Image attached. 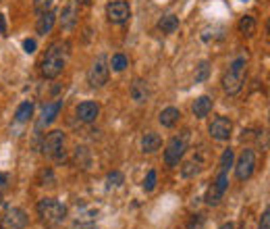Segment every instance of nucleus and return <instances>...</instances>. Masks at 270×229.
<instances>
[{"mask_svg": "<svg viewBox=\"0 0 270 229\" xmlns=\"http://www.w3.org/2000/svg\"><path fill=\"white\" fill-rule=\"evenodd\" d=\"M185 150H187V142H185V137H173V140L168 142V146H166V150H164V163L168 165V167H175V165H179V160L183 158V154H185Z\"/></svg>", "mask_w": 270, "mask_h": 229, "instance_id": "9d476101", "label": "nucleus"}, {"mask_svg": "<svg viewBox=\"0 0 270 229\" xmlns=\"http://www.w3.org/2000/svg\"><path fill=\"white\" fill-rule=\"evenodd\" d=\"M227 188H229V175H227V171H220V173L216 175L214 183H212V186L208 188V192H206V202L212 204V206H216V204L222 200V196H224V192H227Z\"/></svg>", "mask_w": 270, "mask_h": 229, "instance_id": "1a4fd4ad", "label": "nucleus"}, {"mask_svg": "<svg viewBox=\"0 0 270 229\" xmlns=\"http://www.w3.org/2000/svg\"><path fill=\"white\" fill-rule=\"evenodd\" d=\"M160 146H162V137L158 133H154V131L144 133V137H142V152L144 154H154L156 150H160Z\"/></svg>", "mask_w": 270, "mask_h": 229, "instance_id": "f3484780", "label": "nucleus"}, {"mask_svg": "<svg viewBox=\"0 0 270 229\" xmlns=\"http://www.w3.org/2000/svg\"><path fill=\"white\" fill-rule=\"evenodd\" d=\"M179 117H181V112H179V108L175 106H166L160 114H158V121L162 127H175L179 123Z\"/></svg>", "mask_w": 270, "mask_h": 229, "instance_id": "a211bd4d", "label": "nucleus"}, {"mask_svg": "<svg viewBox=\"0 0 270 229\" xmlns=\"http://www.w3.org/2000/svg\"><path fill=\"white\" fill-rule=\"evenodd\" d=\"M106 19L112 25H123L131 19V7L127 0H112L106 5Z\"/></svg>", "mask_w": 270, "mask_h": 229, "instance_id": "39448f33", "label": "nucleus"}, {"mask_svg": "<svg viewBox=\"0 0 270 229\" xmlns=\"http://www.w3.org/2000/svg\"><path fill=\"white\" fill-rule=\"evenodd\" d=\"M237 27H239V32L243 34V36H247V38H250V36H254L256 34V19L252 17V15H245V17H241L239 19V23H237Z\"/></svg>", "mask_w": 270, "mask_h": 229, "instance_id": "412c9836", "label": "nucleus"}, {"mask_svg": "<svg viewBox=\"0 0 270 229\" xmlns=\"http://www.w3.org/2000/svg\"><path fill=\"white\" fill-rule=\"evenodd\" d=\"M75 3H77V5H83V7H87V5H92L94 0H75Z\"/></svg>", "mask_w": 270, "mask_h": 229, "instance_id": "c9c22d12", "label": "nucleus"}, {"mask_svg": "<svg viewBox=\"0 0 270 229\" xmlns=\"http://www.w3.org/2000/svg\"><path fill=\"white\" fill-rule=\"evenodd\" d=\"M33 117V102H21L15 112V121L17 123H27Z\"/></svg>", "mask_w": 270, "mask_h": 229, "instance_id": "aec40b11", "label": "nucleus"}, {"mask_svg": "<svg viewBox=\"0 0 270 229\" xmlns=\"http://www.w3.org/2000/svg\"><path fill=\"white\" fill-rule=\"evenodd\" d=\"M75 112H77V119L79 121H83V123H94L98 119V114H100V106L94 100H85V102L77 104Z\"/></svg>", "mask_w": 270, "mask_h": 229, "instance_id": "f8f14e48", "label": "nucleus"}, {"mask_svg": "<svg viewBox=\"0 0 270 229\" xmlns=\"http://www.w3.org/2000/svg\"><path fill=\"white\" fill-rule=\"evenodd\" d=\"M210 77V63L208 61H201L195 67V83H204Z\"/></svg>", "mask_w": 270, "mask_h": 229, "instance_id": "b1692460", "label": "nucleus"}, {"mask_svg": "<svg viewBox=\"0 0 270 229\" xmlns=\"http://www.w3.org/2000/svg\"><path fill=\"white\" fill-rule=\"evenodd\" d=\"M0 204H3V194H0Z\"/></svg>", "mask_w": 270, "mask_h": 229, "instance_id": "4c0bfd02", "label": "nucleus"}, {"mask_svg": "<svg viewBox=\"0 0 270 229\" xmlns=\"http://www.w3.org/2000/svg\"><path fill=\"white\" fill-rule=\"evenodd\" d=\"M210 110H212V98L210 96H199V98H195V102H193V114H195L197 119L208 117Z\"/></svg>", "mask_w": 270, "mask_h": 229, "instance_id": "6ab92c4d", "label": "nucleus"}, {"mask_svg": "<svg viewBox=\"0 0 270 229\" xmlns=\"http://www.w3.org/2000/svg\"><path fill=\"white\" fill-rule=\"evenodd\" d=\"M245 65H247L245 56H237L229 65V71L224 73V77H222V90L227 92L229 96H235V94H239V92H241V88L245 83Z\"/></svg>", "mask_w": 270, "mask_h": 229, "instance_id": "7ed1b4c3", "label": "nucleus"}, {"mask_svg": "<svg viewBox=\"0 0 270 229\" xmlns=\"http://www.w3.org/2000/svg\"><path fill=\"white\" fill-rule=\"evenodd\" d=\"M129 94H131V98L138 102V104H144L148 98H150V88H148V81H144V79H135L133 83H131V88H129Z\"/></svg>", "mask_w": 270, "mask_h": 229, "instance_id": "2eb2a0df", "label": "nucleus"}, {"mask_svg": "<svg viewBox=\"0 0 270 229\" xmlns=\"http://www.w3.org/2000/svg\"><path fill=\"white\" fill-rule=\"evenodd\" d=\"M123 181H125V177H123V173H119V171H112V173H108L106 175V183H108V188H119V186H123Z\"/></svg>", "mask_w": 270, "mask_h": 229, "instance_id": "cd10ccee", "label": "nucleus"}, {"mask_svg": "<svg viewBox=\"0 0 270 229\" xmlns=\"http://www.w3.org/2000/svg\"><path fill=\"white\" fill-rule=\"evenodd\" d=\"M69 52H71V46L66 40H58V42H52L48 46L46 54L42 59V65H40V71H42V77L46 79H54L62 73V69L66 65V59H69Z\"/></svg>", "mask_w": 270, "mask_h": 229, "instance_id": "f257e3e1", "label": "nucleus"}, {"mask_svg": "<svg viewBox=\"0 0 270 229\" xmlns=\"http://www.w3.org/2000/svg\"><path fill=\"white\" fill-rule=\"evenodd\" d=\"M254 169H256V152L245 148L241 152V156L237 158V165H235V175L239 181H245L254 175Z\"/></svg>", "mask_w": 270, "mask_h": 229, "instance_id": "6e6552de", "label": "nucleus"}, {"mask_svg": "<svg viewBox=\"0 0 270 229\" xmlns=\"http://www.w3.org/2000/svg\"><path fill=\"white\" fill-rule=\"evenodd\" d=\"M50 7H52V0H33V11L38 15L50 11Z\"/></svg>", "mask_w": 270, "mask_h": 229, "instance_id": "c756f323", "label": "nucleus"}, {"mask_svg": "<svg viewBox=\"0 0 270 229\" xmlns=\"http://www.w3.org/2000/svg\"><path fill=\"white\" fill-rule=\"evenodd\" d=\"M75 163L79 165V167H83V169H87V165H89V152H87V148H77L75 150Z\"/></svg>", "mask_w": 270, "mask_h": 229, "instance_id": "bb28decb", "label": "nucleus"}, {"mask_svg": "<svg viewBox=\"0 0 270 229\" xmlns=\"http://www.w3.org/2000/svg\"><path fill=\"white\" fill-rule=\"evenodd\" d=\"M85 229H92V227H85Z\"/></svg>", "mask_w": 270, "mask_h": 229, "instance_id": "58836bf2", "label": "nucleus"}, {"mask_svg": "<svg viewBox=\"0 0 270 229\" xmlns=\"http://www.w3.org/2000/svg\"><path fill=\"white\" fill-rule=\"evenodd\" d=\"M5 34H7V19L3 13H0V36H5Z\"/></svg>", "mask_w": 270, "mask_h": 229, "instance_id": "72a5a7b5", "label": "nucleus"}, {"mask_svg": "<svg viewBox=\"0 0 270 229\" xmlns=\"http://www.w3.org/2000/svg\"><path fill=\"white\" fill-rule=\"evenodd\" d=\"M62 146H64V133L60 129H54L50 133H46L44 137V144H42V152L46 156H54V158H62L64 152H62Z\"/></svg>", "mask_w": 270, "mask_h": 229, "instance_id": "0eeeda50", "label": "nucleus"}, {"mask_svg": "<svg viewBox=\"0 0 270 229\" xmlns=\"http://www.w3.org/2000/svg\"><path fill=\"white\" fill-rule=\"evenodd\" d=\"M7 181H9V175H7V173H0V186L5 188V186H7Z\"/></svg>", "mask_w": 270, "mask_h": 229, "instance_id": "f704fd0d", "label": "nucleus"}, {"mask_svg": "<svg viewBox=\"0 0 270 229\" xmlns=\"http://www.w3.org/2000/svg\"><path fill=\"white\" fill-rule=\"evenodd\" d=\"M208 131H210V135L214 137V140L224 142V140H229V137H231L233 123H231V119H227V117H216V119L210 123Z\"/></svg>", "mask_w": 270, "mask_h": 229, "instance_id": "9b49d317", "label": "nucleus"}, {"mask_svg": "<svg viewBox=\"0 0 270 229\" xmlns=\"http://www.w3.org/2000/svg\"><path fill=\"white\" fill-rule=\"evenodd\" d=\"M218 229H235V225H233V223H224V225H220Z\"/></svg>", "mask_w": 270, "mask_h": 229, "instance_id": "e433bc0d", "label": "nucleus"}, {"mask_svg": "<svg viewBox=\"0 0 270 229\" xmlns=\"http://www.w3.org/2000/svg\"><path fill=\"white\" fill-rule=\"evenodd\" d=\"M156 179H158V175H156L154 169H150L148 175L144 177V190H146V192H154V188H156Z\"/></svg>", "mask_w": 270, "mask_h": 229, "instance_id": "c85d7f7f", "label": "nucleus"}, {"mask_svg": "<svg viewBox=\"0 0 270 229\" xmlns=\"http://www.w3.org/2000/svg\"><path fill=\"white\" fill-rule=\"evenodd\" d=\"M127 65H129V61H127V56H125V54H121V52L112 54V59H110V63H108V67L112 69V71H117V73L125 71Z\"/></svg>", "mask_w": 270, "mask_h": 229, "instance_id": "5701e85b", "label": "nucleus"}, {"mask_svg": "<svg viewBox=\"0 0 270 229\" xmlns=\"http://www.w3.org/2000/svg\"><path fill=\"white\" fill-rule=\"evenodd\" d=\"M46 181H50V186H54V175H52L50 169H46V171L40 173V186H46Z\"/></svg>", "mask_w": 270, "mask_h": 229, "instance_id": "7c9ffc66", "label": "nucleus"}, {"mask_svg": "<svg viewBox=\"0 0 270 229\" xmlns=\"http://www.w3.org/2000/svg\"><path fill=\"white\" fill-rule=\"evenodd\" d=\"M235 163V152L231 148L222 150V156H220V171H229Z\"/></svg>", "mask_w": 270, "mask_h": 229, "instance_id": "a878e982", "label": "nucleus"}, {"mask_svg": "<svg viewBox=\"0 0 270 229\" xmlns=\"http://www.w3.org/2000/svg\"><path fill=\"white\" fill-rule=\"evenodd\" d=\"M258 229H270V209H266L262 213V219H260V227Z\"/></svg>", "mask_w": 270, "mask_h": 229, "instance_id": "2f4dec72", "label": "nucleus"}, {"mask_svg": "<svg viewBox=\"0 0 270 229\" xmlns=\"http://www.w3.org/2000/svg\"><path fill=\"white\" fill-rule=\"evenodd\" d=\"M23 50H25L27 54H33V52H36V40L27 38V40L23 42Z\"/></svg>", "mask_w": 270, "mask_h": 229, "instance_id": "473e14b6", "label": "nucleus"}, {"mask_svg": "<svg viewBox=\"0 0 270 229\" xmlns=\"http://www.w3.org/2000/svg\"><path fill=\"white\" fill-rule=\"evenodd\" d=\"M54 23H56V13H52V11L42 13V15L38 17V23H36V32H38L40 36H46V34L52 32Z\"/></svg>", "mask_w": 270, "mask_h": 229, "instance_id": "dca6fc26", "label": "nucleus"}, {"mask_svg": "<svg viewBox=\"0 0 270 229\" xmlns=\"http://www.w3.org/2000/svg\"><path fill=\"white\" fill-rule=\"evenodd\" d=\"M199 169H201V163H199V160H195V158H191V160H187V163L181 167V175L183 177H193V175L199 173Z\"/></svg>", "mask_w": 270, "mask_h": 229, "instance_id": "393cba45", "label": "nucleus"}, {"mask_svg": "<svg viewBox=\"0 0 270 229\" xmlns=\"http://www.w3.org/2000/svg\"><path fill=\"white\" fill-rule=\"evenodd\" d=\"M27 227V213L19 206H11L0 217V229H25Z\"/></svg>", "mask_w": 270, "mask_h": 229, "instance_id": "423d86ee", "label": "nucleus"}, {"mask_svg": "<svg viewBox=\"0 0 270 229\" xmlns=\"http://www.w3.org/2000/svg\"><path fill=\"white\" fill-rule=\"evenodd\" d=\"M108 75H110V67H108V59L106 54H100L92 67H89L87 71V83L92 88H102L108 83Z\"/></svg>", "mask_w": 270, "mask_h": 229, "instance_id": "20e7f679", "label": "nucleus"}, {"mask_svg": "<svg viewBox=\"0 0 270 229\" xmlns=\"http://www.w3.org/2000/svg\"><path fill=\"white\" fill-rule=\"evenodd\" d=\"M36 211H38L40 221L46 227H56L66 217V206L62 202L54 200V198H42V200H38Z\"/></svg>", "mask_w": 270, "mask_h": 229, "instance_id": "f03ea898", "label": "nucleus"}, {"mask_svg": "<svg viewBox=\"0 0 270 229\" xmlns=\"http://www.w3.org/2000/svg\"><path fill=\"white\" fill-rule=\"evenodd\" d=\"M243 3H245V0H243Z\"/></svg>", "mask_w": 270, "mask_h": 229, "instance_id": "ea45409f", "label": "nucleus"}, {"mask_svg": "<svg viewBox=\"0 0 270 229\" xmlns=\"http://www.w3.org/2000/svg\"><path fill=\"white\" fill-rule=\"evenodd\" d=\"M77 23V3L71 0V3H66L60 11V30H73Z\"/></svg>", "mask_w": 270, "mask_h": 229, "instance_id": "4468645a", "label": "nucleus"}, {"mask_svg": "<svg viewBox=\"0 0 270 229\" xmlns=\"http://www.w3.org/2000/svg\"><path fill=\"white\" fill-rule=\"evenodd\" d=\"M60 108H62V100H54V102H50V104H46V106H44V110H42V117H40V121H38L36 129L40 131V129H44L46 125H50V123H52V121L58 117Z\"/></svg>", "mask_w": 270, "mask_h": 229, "instance_id": "ddd939ff", "label": "nucleus"}, {"mask_svg": "<svg viewBox=\"0 0 270 229\" xmlns=\"http://www.w3.org/2000/svg\"><path fill=\"white\" fill-rule=\"evenodd\" d=\"M158 27L164 32V34H175L179 30V19L175 15H164L160 21H158Z\"/></svg>", "mask_w": 270, "mask_h": 229, "instance_id": "4be33fe9", "label": "nucleus"}]
</instances>
